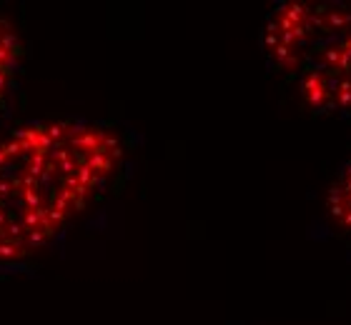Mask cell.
Returning a JSON list of instances; mask_svg holds the SVG:
<instances>
[{
    "label": "cell",
    "mask_w": 351,
    "mask_h": 325,
    "mask_svg": "<svg viewBox=\"0 0 351 325\" xmlns=\"http://www.w3.org/2000/svg\"><path fill=\"white\" fill-rule=\"evenodd\" d=\"M123 133L88 118H43L0 133V265L48 250L110 188Z\"/></svg>",
    "instance_id": "1"
},
{
    "label": "cell",
    "mask_w": 351,
    "mask_h": 325,
    "mask_svg": "<svg viewBox=\"0 0 351 325\" xmlns=\"http://www.w3.org/2000/svg\"><path fill=\"white\" fill-rule=\"evenodd\" d=\"M23 68V38L10 18L0 10V120L5 116Z\"/></svg>",
    "instance_id": "3"
},
{
    "label": "cell",
    "mask_w": 351,
    "mask_h": 325,
    "mask_svg": "<svg viewBox=\"0 0 351 325\" xmlns=\"http://www.w3.org/2000/svg\"><path fill=\"white\" fill-rule=\"evenodd\" d=\"M258 40L266 65L301 108L351 118V0H278Z\"/></svg>",
    "instance_id": "2"
},
{
    "label": "cell",
    "mask_w": 351,
    "mask_h": 325,
    "mask_svg": "<svg viewBox=\"0 0 351 325\" xmlns=\"http://www.w3.org/2000/svg\"><path fill=\"white\" fill-rule=\"evenodd\" d=\"M324 213L331 231L351 248V155L337 168L331 178L324 198Z\"/></svg>",
    "instance_id": "4"
}]
</instances>
